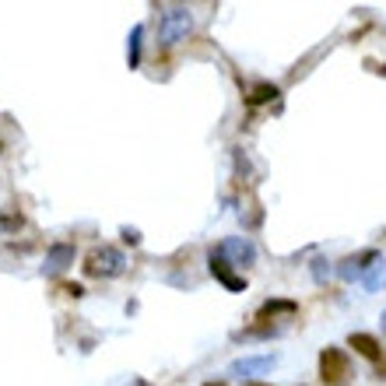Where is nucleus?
I'll use <instances>...</instances> for the list:
<instances>
[{"label": "nucleus", "instance_id": "16", "mask_svg": "<svg viewBox=\"0 0 386 386\" xmlns=\"http://www.w3.org/2000/svg\"><path fill=\"white\" fill-rule=\"evenodd\" d=\"M246 386H264V383H246Z\"/></svg>", "mask_w": 386, "mask_h": 386}, {"label": "nucleus", "instance_id": "11", "mask_svg": "<svg viewBox=\"0 0 386 386\" xmlns=\"http://www.w3.org/2000/svg\"><path fill=\"white\" fill-rule=\"evenodd\" d=\"M298 305L295 302H281V298H274V302H264V309H260V320H267V316H278V312H295Z\"/></svg>", "mask_w": 386, "mask_h": 386}, {"label": "nucleus", "instance_id": "7", "mask_svg": "<svg viewBox=\"0 0 386 386\" xmlns=\"http://www.w3.org/2000/svg\"><path fill=\"white\" fill-rule=\"evenodd\" d=\"M373 260H380V253H376V250H365V253H358V257H348V260H344V267H341V278H348V281H351V278H358V274L373 264Z\"/></svg>", "mask_w": 386, "mask_h": 386}, {"label": "nucleus", "instance_id": "12", "mask_svg": "<svg viewBox=\"0 0 386 386\" xmlns=\"http://www.w3.org/2000/svg\"><path fill=\"white\" fill-rule=\"evenodd\" d=\"M141 28H134V35H130V67H137V49H141Z\"/></svg>", "mask_w": 386, "mask_h": 386}, {"label": "nucleus", "instance_id": "9", "mask_svg": "<svg viewBox=\"0 0 386 386\" xmlns=\"http://www.w3.org/2000/svg\"><path fill=\"white\" fill-rule=\"evenodd\" d=\"M274 365V358H246V362H235V376H253V373H267Z\"/></svg>", "mask_w": 386, "mask_h": 386}, {"label": "nucleus", "instance_id": "5", "mask_svg": "<svg viewBox=\"0 0 386 386\" xmlns=\"http://www.w3.org/2000/svg\"><path fill=\"white\" fill-rule=\"evenodd\" d=\"M211 274H214L228 291H246V278H235V274H232V264H228L218 250L211 253Z\"/></svg>", "mask_w": 386, "mask_h": 386}, {"label": "nucleus", "instance_id": "6", "mask_svg": "<svg viewBox=\"0 0 386 386\" xmlns=\"http://www.w3.org/2000/svg\"><path fill=\"white\" fill-rule=\"evenodd\" d=\"M348 344H351V348H355L362 358L376 362V365H380V362L386 358V355H383V344H380L373 334H351V337H348Z\"/></svg>", "mask_w": 386, "mask_h": 386}, {"label": "nucleus", "instance_id": "10", "mask_svg": "<svg viewBox=\"0 0 386 386\" xmlns=\"http://www.w3.org/2000/svg\"><path fill=\"white\" fill-rule=\"evenodd\" d=\"M271 98H278V85H267V81H264V85H257V88L246 95V102H250V105H264V102H271Z\"/></svg>", "mask_w": 386, "mask_h": 386}, {"label": "nucleus", "instance_id": "1", "mask_svg": "<svg viewBox=\"0 0 386 386\" xmlns=\"http://www.w3.org/2000/svg\"><path fill=\"white\" fill-rule=\"evenodd\" d=\"M187 32H190V14H187V7H180V4L158 7V35H162V42H176V39H183Z\"/></svg>", "mask_w": 386, "mask_h": 386}, {"label": "nucleus", "instance_id": "2", "mask_svg": "<svg viewBox=\"0 0 386 386\" xmlns=\"http://www.w3.org/2000/svg\"><path fill=\"white\" fill-rule=\"evenodd\" d=\"M351 376V362L341 348H323L320 351V380L327 386H341Z\"/></svg>", "mask_w": 386, "mask_h": 386}, {"label": "nucleus", "instance_id": "3", "mask_svg": "<svg viewBox=\"0 0 386 386\" xmlns=\"http://www.w3.org/2000/svg\"><path fill=\"white\" fill-rule=\"evenodd\" d=\"M123 267H127V260H123V253L112 250V246L92 250V257L85 260V271H88V274H102V278H116V274H123Z\"/></svg>", "mask_w": 386, "mask_h": 386}, {"label": "nucleus", "instance_id": "17", "mask_svg": "<svg viewBox=\"0 0 386 386\" xmlns=\"http://www.w3.org/2000/svg\"><path fill=\"white\" fill-rule=\"evenodd\" d=\"M207 386H225V383H207Z\"/></svg>", "mask_w": 386, "mask_h": 386}, {"label": "nucleus", "instance_id": "8", "mask_svg": "<svg viewBox=\"0 0 386 386\" xmlns=\"http://www.w3.org/2000/svg\"><path fill=\"white\" fill-rule=\"evenodd\" d=\"M71 260H74V246H67V242L53 246V250H49V260H46V274H60Z\"/></svg>", "mask_w": 386, "mask_h": 386}, {"label": "nucleus", "instance_id": "4", "mask_svg": "<svg viewBox=\"0 0 386 386\" xmlns=\"http://www.w3.org/2000/svg\"><path fill=\"white\" fill-rule=\"evenodd\" d=\"M218 253H221L228 264H235V267H246V264H253V257H257L253 242H246V239H228V242L218 246Z\"/></svg>", "mask_w": 386, "mask_h": 386}, {"label": "nucleus", "instance_id": "15", "mask_svg": "<svg viewBox=\"0 0 386 386\" xmlns=\"http://www.w3.org/2000/svg\"><path fill=\"white\" fill-rule=\"evenodd\" d=\"M64 291H67V295H74V298H78V295H81V291H85V288H81V285H64Z\"/></svg>", "mask_w": 386, "mask_h": 386}, {"label": "nucleus", "instance_id": "14", "mask_svg": "<svg viewBox=\"0 0 386 386\" xmlns=\"http://www.w3.org/2000/svg\"><path fill=\"white\" fill-rule=\"evenodd\" d=\"M0 221H4V228H21V218H11V214H7V218H0Z\"/></svg>", "mask_w": 386, "mask_h": 386}, {"label": "nucleus", "instance_id": "13", "mask_svg": "<svg viewBox=\"0 0 386 386\" xmlns=\"http://www.w3.org/2000/svg\"><path fill=\"white\" fill-rule=\"evenodd\" d=\"M123 242H130V246H137V242H141V235H137L134 228H123Z\"/></svg>", "mask_w": 386, "mask_h": 386}]
</instances>
